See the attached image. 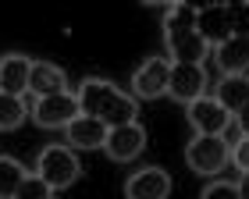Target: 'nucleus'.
I'll list each match as a JSON object with an SVG mask.
<instances>
[{
    "label": "nucleus",
    "instance_id": "nucleus-14",
    "mask_svg": "<svg viewBox=\"0 0 249 199\" xmlns=\"http://www.w3.org/2000/svg\"><path fill=\"white\" fill-rule=\"evenodd\" d=\"M29 93L32 96H53V93H68V75L64 68L50 61H32L29 68Z\"/></svg>",
    "mask_w": 249,
    "mask_h": 199
},
{
    "label": "nucleus",
    "instance_id": "nucleus-7",
    "mask_svg": "<svg viewBox=\"0 0 249 199\" xmlns=\"http://www.w3.org/2000/svg\"><path fill=\"white\" fill-rule=\"evenodd\" d=\"M185 114H189V125L196 128V135H224L228 125H231V114L213 96L192 100V103L185 107Z\"/></svg>",
    "mask_w": 249,
    "mask_h": 199
},
{
    "label": "nucleus",
    "instance_id": "nucleus-17",
    "mask_svg": "<svg viewBox=\"0 0 249 199\" xmlns=\"http://www.w3.org/2000/svg\"><path fill=\"white\" fill-rule=\"evenodd\" d=\"M25 164L15 157H0V199H15L18 185L25 182Z\"/></svg>",
    "mask_w": 249,
    "mask_h": 199
},
{
    "label": "nucleus",
    "instance_id": "nucleus-2",
    "mask_svg": "<svg viewBox=\"0 0 249 199\" xmlns=\"http://www.w3.org/2000/svg\"><path fill=\"white\" fill-rule=\"evenodd\" d=\"M164 47L175 57V64H203V57L210 53V47H207V39L196 32V11H189L185 4H167Z\"/></svg>",
    "mask_w": 249,
    "mask_h": 199
},
{
    "label": "nucleus",
    "instance_id": "nucleus-8",
    "mask_svg": "<svg viewBox=\"0 0 249 199\" xmlns=\"http://www.w3.org/2000/svg\"><path fill=\"white\" fill-rule=\"evenodd\" d=\"M104 149H107V157L114 160V164H128V160H135V157L146 149V128L139 125V121H128V125L110 128Z\"/></svg>",
    "mask_w": 249,
    "mask_h": 199
},
{
    "label": "nucleus",
    "instance_id": "nucleus-10",
    "mask_svg": "<svg viewBox=\"0 0 249 199\" xmlns=\"http://www.w3.org/2000/svg\"><path fill=\"white\" fill-rule=\"evenodd\" d=\"M171 196V174L164 167H142L124 182V199H167Z\"/></svg>",
    "mask_w": 249,
    "mask_h": 199
},
{
    "label": "nucleus",
    "instance_id": "nucleus-23",
    "mask_svg": "<svg viewBox=\"0 0 249 199\" xmlns=\"http://www.w3.org/2000/svg\"><path fill=\"white\" fill-rule=\"evenodd\" d=\"M178 4H185L189 11H207V7H224V4H231V0H178Z\"/></svg>",
    "mask_w": 249,
    "mask_h": 199
},
{
    "label": "nucleus",
    "instance_id": "nucleus-4",
    "mask_svg": "<svg viewBox=\"0 0 249 199\" xmlns=\"http://www.w3.org/2000/svg\"><path fill=\"white\" fill-rule=\"evenodd\" d=\"M231 157V146L224 135H196L185 146V164L189 171L203 174V178H213L217 171H224V164Z\"/></svg>",
    "mask_w": 249,
    "mask_h": 199
},
{
    "label": "nucleus",
    "instance_id": "nucleus-22",
    "mask_svg": "<svg viewBox=\"0 0 249 199\" xmlns=\"http://www.w3.org/2000/svg\"><path fill=\"white\" fill-rule=\"evenodd\" d=\"M228 160H231V164H235V167H239L242 174L249 171V135H242V139L231 146V157H228Z\"/></svg>",
    "mask_w": 249,
    "mask_h": 199
},
{
    "label": "nucleus",
    "instance_id": "nucleus-18",
    "mask_svg": "<svg viewBox=\"0 0 249 199\" xmlns=\"http://www.w3.org/2000/svg\"><path fill=\"white\" fill-rule=\"evenodd\" d=\"M25 100L21 96H7V93H0V132H15L21 128V121H25Z\"/></svg>",
    "mask_w": 249,
    "mask_h": 199
},
{
    "label": "nucleus",
    "instance_id": "nucleus-21",
    "mask_svg": "<svg viewBox=\"0 0 249 199\" xmlns=\"http://www.w3.org/2000/svg\"><path fill=\"white\" fill-rule=\"evenodd\" d=\"M199 199H239V189H235L231 182H213V185L203 189Z\"/></svg>",
    "mask_w": 249,
    "mask_h": 199
},
{
    "label": "nucleus",
    "instance_id": "nucleus-20",
    "mask_svg": "<svg viewBox=\"0 0 249 199\" xmlns=\"http://www.w3.org/2000/svg\"><path fill=\"white\" fill-rule=\"evenodd\" d=\"M231 21H235V36H249V0H231Z\"/></svg>",
    "mask_w": 249,
    "mask_h": 199
},
{
    "label": "nucleus",
    "instance_id": "nucleus-15",
    "mask_svg": "<svg viewBox=\"0 0 249 199\" xmlns=\"http://www.w3.org/2000/svg\"><path fill=\"white\" fill-rule=\"evenodd\" d=\"M213 57H217L224 75H246V68H249V36L224 39L221 47H213Z\"/></svg>",
    "mask_w": 249,
    "mask_h": 199
},
{
    "label": "nucleus",
    "instance_id": "nucleus-5",
    "mask_svg": "<svg viewBox=\"0 0 249 199\" xmlns=\"http://www.w3.org/2000/svg\"><path fill=\"white\" fill-rule=\"evenodd\" d=\"M82 114L78 110V100L75 93H53V96H36V103H32V121H36L39 128H68L71 121Z\"/></svg>",
    "mask_w": 249,
    "mask_h": 199
},
{
    "label": "nucleus",
    "instance_id": "nucleus-26",
    "mask_svg": "<svg viewBox=\"0 0 249 199\" xmlns=\"http://www.w3.org/2000/svg\"><path fill=\"white\" fill-rule=\"evenodd\" d=\"M142 4H167V0H142Z\"/></svg>",
    "mask_w": 249,
    "mask_h": 199
},
{
    "label": "nucleus",
    "instance_id": "nucleus-9",
    "mask_svg": "<svg viewBox=\"0 0 249 199\" xmlns=\"http://www.w3.org/2000/svg\"><path fill=\"white\" fill-rule=\"evenodd\" d=\"M167 79H171V61L167 57H150L142 68L132 75V96L135 100H157L167 93Z\"/></svg>",
    "mask_w": 249,
    "mask_h": 199
},
{
    "label": "nucleus",
    "instance_id": "nucleus-13",
    "mask_svg": "<svg viewBox=\"0 0 249 199\" xmlns=\"http://www.w3.org/2000/svg\"><path fill=\"white\" fill-rule=\"evenodd\" d=\"M29 68H32V61L25 53H7V57H0V93L25 96L29 93Z\"/></svg>",
    "mask_w": 249,
    "mask_h": 199
},
{
    "label": "nucleus",
    "instance_id": "nucleus-27",
    "mask_svg": "<svg viewBox=\"0 0 249 199\" xmlns=\"http://www.w3.org/2000/svg\"><path fill=\"white\" fill-rule=\"evenodd\" d=\"M167 4H178V0H167Z\"/></svg>",
    "mask_w": 249,
    "mask_h": 199
},
{
    "label": "nucleus",
    "instance_id": "nucleus-3",
    "mask_svg": "<svg viewBox=\"0 0 249 199\" xmlns=\"http://www.w3.org/2000/svg\"><path fill=\"white\" fill-rule=\"evenodd\" d=\"M36 174L50 185L53 192H61V189H68V185L78 182L82 167H78V157H75L71 146H57V142H53V146H47L36 157Z\"/></svg>",
    "mask_w": 249,
    "mask_h": 199
},
{
    "label": "nucleus",
    "instance_id": "nucleus-11",
    "mask_svg": "<svg viewBox=\"0 0 249 199\" xmlns=\"http://www.w3.org/2000/svg\"><path fill=\"white\" fill-rule=\"evenodd\" d=\"M107 125L104 121H96V117H89V114H78L71 125L64 128V139H68V146L71 149H104V142H107Z\"/></svg>",
    "mask_w": 249,
    "mask_h": 199
},
{
    "label": "nucleus",
    "instance_id": "nucleus-12",
    "mask_svg": "<svg viewBox=\"0 0 249 199\" xmlns=\"http://www.w3.org/2000/svg\"><path fill=\"white\" fill-rule=\"evenodd\" d=\"M196 32L207 39V47H221L224 39L235 36V21H231V7H207L196 15Z\"/></svg>",
    "mask_w": 249,
    "mask_h": 199
},
{
    "label": "nucleus",
    "instance_id": "nucleus-24",
    "mask_svg": "<svg viewBox=\"0 0 249 199\" xmlns=\"http://www.w3.org/2000/svg\"><path fill=\"white\" fill-rule=\"evenodd\" d=\"M235 121H239V128H242V135H249V103L235 114Z\"/></svg>",
    "mask_w": 249,
    "mask_h": 199
},
{
    "label": "nucleus",
    "instance_id": "nucleus-19",
    "mask_svg": "<svg viewBox=\"0 0 249 199\" xmlns=\"http://www.w3.org/2000/svg\"><path fill=\"white\" fill-rule=\"evenodd\" d=\"M15 199H53V189L39 178V174H25V182L18 185Z\"/></svg>",
    "mask_w": 249,
    "mask_h": 199
},
{
    "label": "nucleus",
    "instance_id": "nucleus-25",
    "mask_svg": "<svg viewBox=\"0 0 249 199\" xmlns=\"http://www.w3.org/2000/svg\"><path fill=\"white\" fill-rule=\"evenodd\" d=\"M235 189H239V199H249V171L242 174L239 182H235Z\"/></svg>",
    "mask_w": 249,
    "mask_h": 199
},
{
    "label": "nucleus",
    "instance_id": "nucleus-16",
    "mask_svg": "<svg viewBox=\"0 0 249 199\" xmlns=\"http://www.w3.org/2000/svg\"><path fill=\"white\" fill-rule=\"evenodd\" d=\"M213 100L235 117L249 103V75H224V79L217 82V96Z\"/></svg>",
    "mask_w": 249,
    "mask_h": 199
},
{
    "label": "nucleus",
    "instance_id": "nucleus-1",
    "mask_svg": "<svg viewBox=\"0 0 249 199\" xmlns=\"http://www.w3.org/2000/svg\"><path fill=\"white\" fill-rule=\"evenodd\" d=\"M75 100H78V110L96 121H104L107 128H118V125H128L139 114V103L135 96L121 93L114 82L107 79H82V85L75 89Z\"/></svg>",
    "mask_w": 249,
    "mask_h": 199
},
{
    "label": "nucleus",
    "instance_id": "nucleus-6",
    "mask_svg": "<svg viewBox=\"0 0 249 199\" xmlns=\"http://www.w3.org/2000/svg\"><path fill=\"white\" fill-rule=\"evenodd\" d=\"M207 68L203 64H175L171 61V79H167V93L178 103H192V100L207 96Z\"/></svg>",
    "mask_w": 249,
    "mask_h": 199
}]
</instances>
